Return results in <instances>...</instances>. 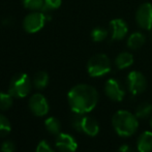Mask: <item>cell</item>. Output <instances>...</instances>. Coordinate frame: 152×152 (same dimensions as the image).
I'll return each mask as SVG.
<instances>
[{
  "instance_id": "cell-8",
  "label": "cell",
  "mask_w": 152,
  "mask_h": 152,
  "mask_svg": "<svg viewBox=\"0 0 152 152\" xmlns=\"http://www.w3.org/2000/svg\"><path fill=\"white\" fill-rule=\"evenodd\" d=\"M104 93L113 102H122L125 95L123 87L116 79H109L104 84Z\"/></svg>"
},
{
  "instance_id": "cell-6",
  "label": "cell",
  "mask_w": 152,
  "mask_h": 152,
  "mask_svg": "<svg viewBox=\"0 0 152 152\" xmlns=\"http://www.w3.org/2000/svg\"><path fill=\"white\" fill-rule=\"evenodd\" d=\"M127 87L128 91L132 95H139L146 90L147 80L142 72L138 70H132L127 76Z\"/></svg>"
},
{
  "instance_id": "cell-27",
  "label": "cell",
  "mask_w": 152,
  "mask_h": 152,
  "mask_svg": "<svg viewBox=\"0 0 152 152\" xmlns=\"http://www.w3.org/2000/svg\"><path fill=\"white\" fill-rule=\"evenodd\" d=\"M118 151L119 152H134V150L129 146V145H126V144L121 145V146L119 147Z\"/></svg>"
},
{
  "instance_id": "cell-25",
  "label": "cell",
  "mask_w": 152,
  "mask_h": 152,
  "mask_svg": "<svg viewBox=\"0 0 152 152\" xmlns=\"http://www.w3.org/2000/svg\"><path fill=\"white\" fill-rule=\"evenodd\" d=\"M35 152H54V150H53V148L50 146V144L47 141L42 140L38 143Z\"/></svg>"
},
{
  "instance_id": "cell-24",
  "label": "cell",
  "mask_w": 152,
  "mask_h": 152,
  "mask_svg": "<svg viewBox=\"0 0 152 152\" xmlns=\"http://www.w3.org/2000/svg\"><path fill=\"white\" fill-rule=\"evenodd\" d=\"M82 119H83V114H78L75 113L74 117L72 118V125L78 132H82Z\"/></svg>"
},
{
  "instance_id": "cell-12",
  "label": "cell",
  "mask_w": 152,
  "mask_h": 152,
  "mask_svg": "<svg viewBox=\"0 0 152 152\" xmlns=\"http://www.w3.org/2000/svg\"><path fill=\"white\" fill-rule=\"evenodd\" d=\"M82 132L90 137L97 136L99 132V124L97 120L91 116H83Z\"/></svg>"
},
{
  "instance_id": "cell-21",
  "label": "cell",
  "mask_w": 152,
  "mask_h": 152,
  "mask_svg": "<svg viewBox=\"0 0 152 152\" xmlns=\"http://www.w3.org/2000/svg\"><path fill=\"white\" fill-rule=\"evenodd\" d=\"M12 125L10 122L4 115L0 114V137H5L10 132Z\"/></svg>"
},
{
  "instance_id": "cell-3",
  "label": "cell",
  "mask_w": 152,
  "mask_h": 152,
  "mask_svg": "<svg viewBox=\"0 0 152 152\" xmlns=\"http://www.w3.org/2000/svg\"><path fill=\"white\" fill-rule=\"evenodd\" d=\"M111 70V61L110 58L106 54H95L88 60L87 63V72L89 76L93 78L102 77L110 72Z\"/></svg>"
},
{
  "instance_id": "cell-14",
  "label": "cell",
  "mask_w": 152,
  "mask_h": 152,
  "mask_svg": "<svg viewBox=\"0 0 152 152\" xmlns=\"http://www.w3.org/2000/svg\"><path fill=\"white\" fill-rule=\"evenodd\" d=\"M146 37L142 32H134L127 37V47L130 50H139L144 46Z\"/></svg>"
},
{
  "instance_id": "cell-5",
  "label": "cell",
  "mask_w": 152,
  "mask_h": 152,
  "mask_svg": "<svg viewBox=\"0 0 152 152\" xmlns=\"http://www.w3.org/2000/svg\"><path fill=\"white\" fill-rule=\"evenodd\" d=\"M51 19L49 12H36L33 10L31 14L27 15L23 21V28L28 33H35L45 26V23Z\"/></svg>"
},
{
  "instance_id": "cell-19",
  "label": "cell",
  "mask_w": 152,
  "mask_h": 152,
  "mask_svg": "<svg viewBox=\"0 0 152 152\" xmlns=\"http://www.w3.org/2000/svg\"><path fill=\"white\" fill-rule=\"evenodd\" d=\"M14 96L10 92H0V111H6L12 107Z\"/></svg>"
},
{
  "instance_id": "cell-17",
  "label": "cell",
  "mask_w": 152,
  "mask_h": 152,
  "mask_svg": "<svg viewBox=\"0 0 152 152\" xmlns=\"http://www.w3.org/2000/svg\"><path fill=\"white\" fill-rule=\"evenodd\" d=\"M49 83V75L46 72H37L34 75L33 84L37 89H44Z\"/></svg>"
},
{
  "instance_id": "cell-16",
  "label": "cell",
  "mask_w": 152,
  "mask_h": 152,
  "mask_svg": "<svg viewBox=\"0 0 152 152\" xmlns=\"http://www.w3.org/2000/svg\"><path fill=\"white\" fill-rule=\"evenodd\" d=\"M45 126H46L47 130L52 134H59L61 129V123L55 117H50V118L46 119L45 121Z\"/></svg>"
},
{
  "instance_id": "cell-22",
  "label": "cell",
  "mask_w": 152,
  "mask_h": 152,
  "mask_svg": "<svg viewBox=\"0 0 152 152\" xmlns=\"http://www.w3.org/2000/svg\"><path fill=\"white\" fill-rule=\"evenodd\" d=\"M62 0H44V5L42 7V12H50L61 6Z\"/></svg>"
},
{
  "instance_id": "cell-1",
  "label": "cell",
  "mask_w": 152,
  "mask_h": 152,
  "mask_svg": "<svg viewBox=\"0 0 152 152\" xmlns=\"http://www.w3.org/2000/svg\"><path fill=\"white\" fill-rule=\"evenodd\" d=\"M67 100L74 113L86 114L93 110L98 102V92L88 84H78L67 94Z\"/></svg>"
},
{
  "instance_id": "cell-18",
  "label": "cell",
  "mask_w": 152,
  "mask_h": 152,
  "mask_svg": "<svg viewBox=\"0 0 152 152\" xmlns=\"http://www.w3.org/2000/svg\"><path fill=\"white\" fill-rule=\"evenodd\" d=\"M152 113V104L150 102H141L136 109V115L138 118H146V117L150 116Z\"/></svg>"
},
{
  "instance_id": "cell-28",
  "label": "cell",
  "mask_w": 152,
  "mask_h": 152,
  "mask_svg": "<svg viewBox=\"0 0 152 152\" xmlns=\"http://www.w3.org/2000/svg\"><path fill=\"white\" fill-rule=\"evenodd\" d=\"M148 37H149V39L151 40L152 42V29H150V30H149V34H148Z\"/></svg>"
},
{
  "instance_id": "cell-29",
  "label": "cell",
  "mask_w": 152,
  "mask_h": 152,
  "mask_svg": "<svg viewBox=\"0 0 152 152\" xmlns=\"http://www.w3.org/2000/svg\"><path fill=\"white\" fill-rule=\"evenodd\" d=\"M149 124H150V126H151V128H152V115H151V117H150V121H149Z\"/></svg>"
},
{
  "instance_id": "cell-2",
  "label": "cell",
  "mask_w": 152,
  "mask_h": 152,
  "mask_svg": "<svg viewBox=\"0 0 152 152\" xmlns=\"http://www.w3.org/2000/svg\"><path fill=\"white\" fill-rule=\"evenodd\" d=\"M112 124L115 132L120 137H130L139 127L138 117L126 110H119L113 115Z\"/></svg>"
},
{
  "instance_id": "cell-23",
  "label": "cell",
  "mask_w": 152,
  "mask_h": 152,
  "mask_svg": "<svg viewBox=\"0 0 152 152\" xmlns=\"http://www.w3.org/2000/svg\"><path fill=\"white\" fill-rule=\"evenodd\" d=\"M22 3L25 8L30 10H42L44 5V0H22Z\"/></svg>"
},
{
  "instance_id": "cell-20",
  "label": "cell",
  "mask_w": 152,
  "mask_h": 152,
  "mask_svg": "<svg viewBox=\"0 0 152 152\" xmlns=\"http://www.w3.org/2000/svg\"><path fill=\"white\" fill-rule=\"evenodd\" d=\"M108 35H109L108 29L104 28V27H95L91 31V38L95 42H99L104 40L108 37Z\"/></svg>"
},
{
  "instance_id": "cell-10",
  "label": "cell",
  "mask_w": 152,
  "mask_h": 152,
  "mask_svg": "<svg viewBox=\"0 0 152 152\" xmlns=\"http://www.w3.org/2000/svg\"><path fill=\"white\" fill-rule=\"evenodd\" d=\"M55 145L59 152H75L78 148V143L74 137L68 134H57Z\"/></svg>"
},
{
  "instance_id": "cell-9",
  "label": "cell",
  "mask_w": 152,
  "mask_h": 152,
  "mask_svg": "<svg viewBox=\"0 0 152 152\" xmlns=\"http://www.w3.org/2000/svg\"><path fill=\"white\" fill-rule=\"evenodd\" d=\"M29 108L35 116L42 117L49 112V102L42 94L36 93L29 99Z\"/></svg>"
},
{
  "instance_id": "cell-13",
  "label": "cell",
  "mask_w": 152,
  "mask_h": 152,
  "mask_svg": "<svg viewBox=\"0 0 152 152\" xmlns=\"http://www.w3.org/2000/svg\"><path fill=\"white\" fill-rule=\"evenodd\" d=\"M137 149L139 152L152 151V132L146 130L143 134H141L137 142Z\"/></svg>"
},
{
  "instance_id": "cell-7",
  "label": "cell",
  "mask_w": 152,
  "mask_h": 152,
  "mask_svg": "<svg viewBox=\"0 0 152 152\" xmlns=\"http://www.w3.org/2000/svg\"><path fill=\"white\" fill-rule=\"evenodd\" d=\"M136 22L140 28L144 30L152 29V4L143 3L139 6L136 12Z\"/></svg>"
},
{
  "instance_id": "cell-15",
  "label": "cell",
  "mask_w": 152,
  "mask_h": 152,
  "mask_svg": "<svg viewBox=\"0 0 152 152\" xmlns=\"http://www.w3.org/2000/svg\"><path fill=\"white\" fill-rule=\"evenodd\" d=\"M134 55L129 52H121L115 58V65L118 69H125L134 64Z\"/></svg>"
},
{
  "instance_id": "cell-26",
  "label": "cell",
  "mask_w": 152,
  "mask_h": 152,
  "mask_svg": "<svg viewBox=\"0 0 152 152\" xmlns=\"http://www.w3.org/2000/svg\"><path fill=\"white\" fill-rule=\"evenodd\" d=\"M16 150V146L12 141H5L3 142L1 146V151L2 152H15Z\"/></svg>"
},
{
  "instance_id": "cell-11",
  "label": "cell",
  "mask_w": 152,
  "mask_h": 152,
  "mask_svg": "<svg viewBox=\"0 0 152 152\" xmlns=\"http://www.w3.org/2000/svg\"><path fill=\"white\" fill-rule=\"evenodd\" d=\"M111 38L112 40H121L126 36L128 32L127 23L120 18L113 19L110 22Z\"/></svg>"
},
{
  "instance_id": "cell-4",
  "label": "cell",
  "mask_w": 152,
  "mask_h": 152,
  "mask_svg": "<svg viewBox=\"0 0 152 152\" xmlns=\"http://www.w3.org/2000/svg\"><path fill=\"white\" fill-rule=\"evenodd\" d=\"M31 90V81L27 74H17L12 78L8 92L14 97L22 98L29 94Z\"/></svg>"
}]
</instances>
